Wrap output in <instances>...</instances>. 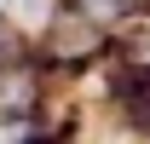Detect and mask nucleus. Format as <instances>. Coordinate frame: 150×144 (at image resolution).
I'll list each match as a JSON object with an SVG mask.
<instances>
[{"label": "nucleus", "mask_w": 150, "mask_h": 144, "mask_svg": "<svg viewBox=\"0 0 150 144\" xmlns=\"http://www.w3.org/2000/svg\"><path fill=\"white\" fill-rule=\"evenodd\" d=\"M35 144H46V138H35ZM58 144H69V138H58Z\"/></svg>", "instance_id": "7ed1b4c3"}, {"label": "nucleus", "mask_w": 150, "mask_h": 144, "mask_svg": "<svg viewBox=\"0 0 150 144\" xmlns=\"http://www.w3.org/2000/svg\"><path fill=\"white\" fill-rule=\"evenodd\" d=\"M12 64H23V35L12 18H0V75L12 69Z\"/></svg>", "instance_id": "f03ea898"}, {"label": "nucleus", "mask_w": 150, "mask_h": 144, "mask_svg": "<svg viewBox=\"0 0 150 144\" xmlns=\"http://www.w3.org/2000/svg\"><path fill=\"white\" fill-rule=\"evenodd\" d=\"M52 29H46V58H52L58 69H75V64H87V58L104 46V29L93 23V12H81V6H64L52 12Z\"/></svg>", "instance_id": "f257e3e1"}]
</instances>
